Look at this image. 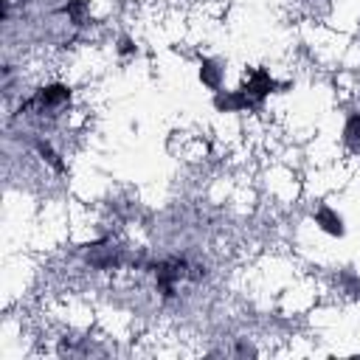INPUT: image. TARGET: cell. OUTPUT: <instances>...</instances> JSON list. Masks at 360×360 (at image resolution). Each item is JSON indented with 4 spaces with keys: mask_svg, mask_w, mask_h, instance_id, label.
Masks as SVG:
<instances>
[{
    "mask_svg": "<svg viewBox=\"0 0 360 360\" xmlns=\"http://www.w3.org/2000/svg\"><path fill=\"white\" fill-rule=\"evenodd\" d=\"M146 267L155 273L158 292H160L166 301L177 295V284H180L183 278H188V281H200V278L205 276L202 267H191L188 259H183V256H169V259H160V262H149Z\"/></svg>",
    "mask_w": 360,
    "mask_h": 360,
    "instance_id": "1",
    "label": "cell"
},
{
    "mask_svg": "<svg viewBox=\"0 0 360 360\" xmlns=\"http://www.w3.org/2000/svg\"><path fill=\"white\" fill-rule=\"evenodd\" d=\"M70 96H73L70 84H65V82H51V84H45V87H39L31 98H25V101L20 104V112H31V110H39V112L56 110V107L68 104Z\"/></svg>",
    "mask_w": 360,
    "mask_h": 360,
    "instance_id": "2",
    "label": "cell"
},
{
    "mask_svg": "<svg viewBox=\"0 0 360 360\" xmlns=\"http://www.w3.org/2000/svg\"><path fill=\"white\" fill-rule=\"evenodd\" d=\"M242 90H245L248 98L256 104V110H262V104L270 98V93L278 90V82L270 76L267 68H250V70L245 73V84H242Z\"/></svg>",
    "mask_w": 360,
    "mask_h": 360,
    "instance_id": "3",
    "label": "cell"
},
{
    "mask_svg": "<svg viewBox=\"0 0 360 360\" xmlns=\"http://www.w3.org/2000/svg\"><path fill=\"white\" fill-rule=\"evenodd\" d=\"M211 104L217 112H250V110H256V104L248 98V93L242 87L239 90H217Z\"/></svg>",
    "mask_w": 360,
    "mask_h": 360,
    "instance_id": "4",
    "label": "cell"
},
{
    "mask_svg": "<svg viewBox=\"0 0 360 360\" xmlns=\"http://www.w3.org/2000/svg\"><path fill=\"white\" fill-rule=\"evenodd\" d=\"M312 219H315V225H318L323 233H329V236H343V233H346V222H343V217H340L332 205H318L315 214H312Z\"/></svg>",
    "mask_w": 360,
    "mask_h": 360,
    "instance_id": "5",
    "label": "cell"
},
{
    "mask_svg": "<svg viewBox=\"0 0 360 360\" xmlns=\"http://www.w3.org/2000/svg\"><path fill=\"white\" fill-rule=\"evenodd\" d=\"M34 149H37V155H39L56 174H68V163L62 160V155L53 149L51 141H45V138H34Z\"/></svg>",
    "mask_w": 360,
    "mask_h": 360,
    "instance_id": "6",
    "label": "cell"
},
{
    "mask_svg": "<svg viewBox=\"0 0 360 360\" xmlns=\"http://www.w3.org/2000/svg\"><path fill=\"white\" fill-rule=\"evenodd\" d=\"M200 82L208 87V90H222V68L217 59H202L200 62Z\"/></svg>",
    "mask_w": 360,
    "mask_h": 360,
    "instance_id": "7",
    "label": "cell"
},
{
    "mask_svg": "<svg viewBox=\"0 0 360 360\" xmlns=\"http://www.w3.org/2000/svg\"><path fill=\"white\" fill-rule=\"evenodd\" d=\"M87 0H65V6H62V14L73 22V25H84V20H87Z\"/></svg>",
    "mask_w": 360,
    "mask_h": 360,
    "instance_id": "8",
    "label": "cell"
},
{
    "mask_svg": "<svg viewBox=\"0 0 360 360\" xmlns=\"http://www.w3.org/2000/svg\"><path fill=\"white\" fill-rule=\"evenodd\" d=\"M343 143L349 149H360V112H352L343 124Z\"/></svg>",
    "mask_w": 360,
    "mask_h": 360,
    "instance_id": "9",
    "label": "cell"
},
{
    "mask_svg": "<svg viewBox=\"0 0 360 360\" xmlns=\"http://www.w3.org/2000/svg\"><path fill=\"white\" fill-rule=\"evenodd\" d=\"M340 281H343L346 292H352V295H360V276H354V273H343V276H340Z\"/></svg>",
    "mask_w": 360,
    "mask_h": 360,
    "instance_id": "10",
    "label": "cell"
},
{
    "mask_svg": "<svg viewBox=\"0 0 360 360\" xmlns=\"http://www.w3.org/2000/svg\"><path fill=\"white\" fill-rule=\"evenodd\" d=\"M135 51H138V48H135V42H132L129 37H121V39H118V53H121V56H132Z\"/></svg>",
    "mask_w": 360,
    "mask_h": 360,
    "instance_id": "11",
    "label": "cell"
}]
</instances>
